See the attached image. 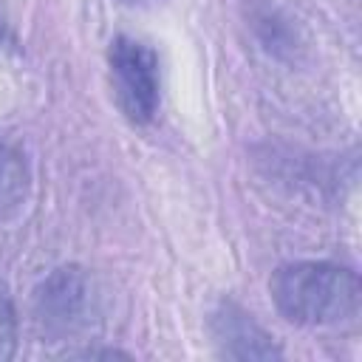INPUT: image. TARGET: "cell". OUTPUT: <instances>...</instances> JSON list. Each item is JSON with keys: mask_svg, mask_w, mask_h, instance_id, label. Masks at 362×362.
I'll use <instances>...</instances> for the list:
<instances>
[{"mask_svg": "<svg viewBox=\"0 0 362 362\" xmlns=\"http://www.w3.org/2000/svg\"><path fill=\"white\" fill-rule=\"evenodd\" d=\"M31 164L14 144H0V223L14 221L31 198Z\"/></svg>", "mask_w": 362, "mask_h": 362, "instance_id": "8992f818", "label": "cell"}, {"mask_svg": "<svg viewBox=\"0 0 362 362\" xmlns=\"http://www.w3.org/2000/svg\"><path fill=\"white\" fill-rule=\"evenodd\" d=\"M246 25L255 34L257 45L280 62H297L300 51L305 48L300 25L283 8H277L266 0L246 3Z\"/></svg>", "mask_w": 362, "mask_h": 362, "instance_id": "5b68a950", "label": "cell"}, {"mask_svg": "<svg viewBox=\"0 0 362 362\" xmlns=\"http://www.w3.org/2000/svg\"><path fill=\"white\" fill-rule=\"evenodd\" d=\"M209 337L223 359H280L283 348L277 339L238 303L223 300L209 314Z\"/></svg>", "mask_w": 362, "mask_h": 362, "instance_id": "277c9868", "label": "cell"}, {"mask_svg": "<svg viewBox=\"0 0 362 362\" xmlns=\"http://www.w3.org/2000/svg\"><path fill=\"white\" fill-rule=\"evenodd\" d=\"M31 317L42 339L68 342L90 331L99 320V291L93 274L76 263L48 272L31 297Z\"/></svg>", "mask_w": 362, "mask_h": 362, "instance_id": "7a4b0ae2", "label": "cell"}, {"mask_svg": "<svg viewBox=\"0 0 362 362\" xmlns=\"http://www.w3.org/2000/svg\"><path fill=\"white\" fill-rule=\"evenodd\" d=\"M107 71L119 110L133 124H147L161 105V65L158 54L127 34H119L107 45Z\"/></svg>", "mask_w": 362, "mask_h": 362, "instance_id": "3957f363", "label": "cell"}, {"mask_svg": "<svg viewBox=\"0 0 362 362\" xmlns=\"http://www.w3.org/2000/svg\"><path fill=\"white\" fill-rule=\"evenodd\" d=\"M17 337H20V322H17V308L8 286L0 280V362L14 359L17 354Z\"/></svg>", "mask_w": 362, "mask_h": 362, "instance_id": "52a82bcc", "label": "cell"}, {"mask_svg": "<svg viewBox=\"0 0 362 362\" xmlns=\"http://www.w3.org/2000/svg\"><path fill=\"white\" fill-rule=\"evenodd\" d=\"M269 294L274 308L294 325L322 328L342 325L359 314L362 283L348 266L328 260L283 263L272 280Z\"/></svg>", "mask_w": 362, "mask_h": 362, "instance_id": "6da1fadb", "label": "cell"}]
</instances>
